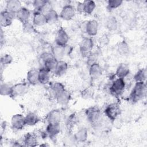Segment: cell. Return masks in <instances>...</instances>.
<instances>
[{"instance_id":"cell-26","label":"cell","mask_w":147,"mask_h":147,"mask_svg":"<svg viewBox=\"0 0 147 147\" xmlns=\"http://www.w3.org/2000/svg\"><path fill=\"white\" fill-rule=\"evenodd\" d=\"M50 72L44 68H40L38 73V82L41 84H47L50 80Z\"/></svg>"},{"instance_id":"cell-9","label":"cell","mask_w":147,"mask_h":147,"mask_svg":"<svg viewBox=\"0 0 147 147\" xmlns=\"http://www.w3.org/2000/svg\"><path fill=\"white\" fill-rule=\"evenodd\" d=\"M75 7L71 5L67 4L63 7L60 13L59 17L63 20L69 21L75 16Z\"/></svg>"},{"instance_id":"cell-3","label":"cell","mask_w":147,"mask_h":147,"mask_svg":"<svg viewBox=\"0 0 147 147\" xmlns=\"http://www.w3.org/2000/svg\"><path fill=\"white\" fill-rule=\"evenodd\" d=\"M86 115L87 120L91 124H96L100 119L101 113L98 107L92 106L86 110Z\"/></svg>"},{"instance_id":"cell-15","label":"cell","mask_w":147,"mask_h":147,"mask_svg":"<svg viewBox=\"0 0 147 147\" xmlns=\"http://www.w3.org/2000/svg\"><path fill=\"white\" fill-rule=\"evenodd\" d=\"M52 54L53 56L58 61L61 60L65 54H67L66 45L60 46L55 44L52 48Z\"/></svg>"},{"instance_id":"cell-12","label":"cell","mask_w":147,"mask_h":147,"mask_svg":"<svg viewBox=\"0 0 147 147\" xmlns=\"http://www.w3.org/2000/svg\"><path fill=\"white\" fill-rule=\"evenodd\" d=\"M98 27L99 25L98 21L95 20H91L86 22L84 26V31L88 35L94 36L97 34Z\"/></svg>"},{"instance_id":"cell-27","label":"cell","mask_w":147,"mask_h":147,"mask_svg":"<svg viewBox=\"0 0 147 147\" xmlns=\"http://www.w3.org/2000/svg\"><path fill=\"white\" fill-rule=\"evenodd\" d=\"M74 135L77 142H84L87 139L88 131L86 128L81 127Z\"/></svg>"},{"instance_id":"cell-28","label":"cell","mask_w":147,"mask_h":147,"mask_svg":"<svg viewBox=\"0 0 147 147\" xmlns=\"http://www.w3.org/2000/svg\"><path fill=\"white\" fill-rule=\"evenodd\" d=\"M45 17L47 20V23L49 24H53L56 23L59 19V15L57 12L53 9H51L45 14Z\"/></svg>"},{"instance_id":"cell-7","label":"cell","mask_w":147,"mask_h":147,"mask_svg":"<svg viewBox=\"0 0 147 147\" xmlns=\"http://www.w3.org/2000/svg\"><path fill=\"white\" fill-rule=\"evenodd\" d=\"M68 41L69 36L65 30V29L63 28H59L55 35V44L64 47L67 45Z\"/></svg>"},{"instance_id":"cell-5","label":"cell","mask_w":147,"mask_h":147,"mask_svg":"<svg viewBox=\"0 0 147 147\" xmlns=\"http://www.w3.org/2000/svg\"><path fill=\"white\" fill-rule=\"evenodd\" d=\"M93 46L94 42L91 38H83L79 44V50L82 55L87 57L91 53Z\"/></svg>"},{"instance_id":"cell-23","label":"cell","mask_w":147,"mask_h":147,"mask_svg":"<svg viewBox=\"0 0 147 147\" xmlns=\"http://www.w3.org/2000/svg\"><path fill=\"white\" fill-rule=\"evenodd\" d=\"M21 2L18 0H9L6 2V10L16 14L22 7Z\"/></svg>"},{"instance_id":"cell-21","label":"cell","mask_w":147,"mask_h":147,"mask_svg":"<svg viewBox=\"0 0 147 147\" xmlns=\"http://www.w3.org/2000/svg\"><path fill=\"white\" fill-rule=\"evenodd\" d=\"M47 23L45 15L40 12L36 11L33 15V24L37 26H41Z\"/></svg>"},{"instance_id":"cell-30","label":"cell","mask_w":147,"mask_h":147,"mask_svg":"<svg viewBox=\"0 0 147 147\" xmlns=\"http://www.w3.org/2000/svg\"><path fill=\"white\" fill-rule=\"evenodd\" d=\"M83 12L87 14H91L96 7V3L92 0H86L83 2Z\"/></svg>"},{"instance_id":"cell-43","label":"cell","mask_w":147,"mask_h":147,"mask_svg":"<svg viewBox=\"0 0 147 147\" xmlns=\"http://www.w3.org/2000/svg\"><path fill=\"white\" fill-rule=\"evenodd\" d=\"M76 10L79 13H82L83 12V3L82 2H78L76 7Z\"/></svg>"},{"instance_id":"cell-25","label":"cell","mask_w":147,"mask_h":147,"mask_svg":"<svg viewBox=\"0 0 147 147\" xmlns=\"http://www.w3.org/2000/svg\"><path fill=\"white\" fill-rule=\"evenodd\" d=\"M50 91L55 98L58 95L65 90L64 86L60 82H53L50 84Z\"/></svg>"},{"instance_id":"cell-10","label":"cell","mask_w":147,"mask_h":147,"mask_svg":"<svg viewBox=\"0 0 147 147\" xmlns=\"http://www.w3.org/2000/svg\"><path fill=\"white\" fill-rule=\"evenodd\" d=\"M11 125L14 129L20 130L26 126L25 116L21 114H16L11 118Z\"/></svg>"},{"instance_id":"cell-14","label":"cell","mask_w":147,"mask_h":147,"mask_svg":"<svg viewBox=\"0 0 147 147\" xmlns=\"http://www.w3.org/2000/svg\"><path fill=\"white\" fill-rule=\"evenodd\" d=\"M61 119V112L57 109L51 111L46 117L47 123H59Z\"/></svg>"},{"instance_id":"cell-36","label":"cell","mask_w":147,"mask_h":147,"mask_svg":"<svg viewBox=\"0 0 147 147\" xmlns=\"http://www.w3.org/2000/svg\"><path fill=\"white\" fill-rule=\"evenodd\" d=\"M77 121H78V119H77L76 115L74 113L70 114V115L67 119V121H66V126L67 129L68 130H70L73 127H74Z\"/></svg>"},{"instance_id":"cell-41","label":"cell","mask_w":147,"mask_h":147,"mask_svg":"<svg viewBox=\"0 0 147 147\" xmlns=\"http://www.w3.org/2000/svg\"><path fill=\"white\" fill-rule=\"evenodd\" d=\"M33 24H30L29 21L22 24L23 29L26 32V33H30L33 32L34 30V27H33Z\"/></svg>"},{"instance_id":"cell-24","label":"cell","mask_w":147,"mask_h":147,"mask_svg":"<svg viewBox=\"0 0 147 147\" xmlns=\"http://www.w3.org/2000/svg\"><path fill=\"white\" fill-rule=\"evenodd\" d=\"M68 68V65L66 61L63 60H59L56 68L53 73L57 76H61L67 72Z\"/></svg>"},{"instance_id":"cell-34","label":"cell","mask_w":147,"mask_h":147,"mask_svg":"<svg viewBox=\"0 0 147 147\" xmlns=\"http://www.w3.org/2000/svg\"><path fill=\"white\" fill-rule=\"evenodd\" d=\"M13 85L8 83H1L0 93L2 96H10Z\"/></svg>"},{"instance_id":"cell-37","label":"cell","mask_w":147,"mask_h":147,"mask_svg":"<svg viewBox=\"0 0 147 147\" xmlns=\"http://www.w3.org/2000/svg\"><path fill=\"white\" fill-rule=\"evenodd\" d=\"M122 2L123 1L122 0H109L107 2V8L110 11L114 10L119 7Z\"/></svg>"},{"instance_id":"cell-16","label":"cell","mask_w":147,"mask_h":147,"mask_svg":"<svg viewBox=\"0 0 147 147\" xmlns=\"http://www.w3.org/2000/svg\"><path fill=\"white\" fill-rule=\"evenodd\" d=\"M58 60L53 55L47 58L42 63L41 68H44L50 72H53L56 68Z\"/></svg>"},{"instance_id":"cell-20","label":"cell","mask_w":147,"mask_h":147,"mask_svg":"<svg viewBox=\"0 0 147 147\" xmlns=\"http://www.w3.org/2000/svg\"><path fill=\"white\" fill-rule=\"evenodd\" d=\"M71 95L69 91L65 90L61 93L58 95L55 98V99L59 105L61 106H67L71 100Z\"/></svg>"},{"instance_id":"cell-6","label":"cell","mask_w":147,"mask_h":147,"mask_svg":"<svg viewBox=\"0 0 147 147\" xmlns=\"http://www.w3.org/2000/svg\"><path fill=\"white\" fill-rule=\"evenodd\" d=\"M121 113V109L118 104L113 103L107 106L105 109L106 117L111 121H114Z\"/></svg>"},{"instance_id":"cell-33","label":"cell","mask_w":147,"mask_h":147,"mask_svg":"<svg viewBox=\"0 0 147 147\" xmlns=\"http://www.w3.org/2000/svg\"><path fill=\"white\" fill-rule=\"evenodd\" d=\"M117 51L122 56H126L129 53V46L126 41L123 40L118 44L117 46Z\"/></svg>"},{"instance_id":"cell-22","label":"cell","mask_w":147,"mask_h":147,"mask_svg":"<svg viewBox=\"0 0 147 147\" xmlns=\"http://www.w3.org/2000/svg\"><path fill=\"white\" fill-rule=\"evenodd\" d=\"M89 74L91 78L96 79L102 74V69L101 66L98 63H95L89 66Z\"/></svg>"},{"instance_id":"cell-11","label":"cell","mask_w":147,"mask_h":147,"mask_svg":"<svg viewBox=\"0 0 147 147\" xmlns=\"http://www.w3.org/2000/svg\"><path fill=\"white\" fill-rule=\"evenodd\" d=\"M47 136L52 140L55 139L60 132V125L59 123H48L45 130Z\"/></svg>"},{"instance_id":"cell-32","label":"cell","mask_w":147,"mask_h":147,"mask_svg":"<svg viewBox=\"0 0 147 147\" xmlns=\"http://www.w3.org/2000/svg\"><path fill=\"white\" fill-rule=\"evenodd\" d=\"M147 72L146 68L140 69L134 75L133 79L136 82H145L146 79Z\"/></svg>"},{"instance_id":"cell-19","label":"cell","mask_w":147,"mask_h":147,"mask_svg":"<svg viewBox=\"0 0 147 147\" xmlns=\"http://www.w3.org/2000/svg\"><path fill=\"white\" fill-rule=\"evenodd\" d=\"M130 73L129 65L125 63H121L117 67L115 71V75L117 78L125 79Z\"/></svg>"},{"instance_id":"cell-29","label":"cell","mask_w":147,"mask_h":147,"mask_svg":"<svg viewBox=\"0 0 147 147\" xmlns=\"http://www.w3.org/2000/svg\"><path fill=\"white\" fill-rule=\"evenodd\" d=\"M26 125L28 126H34L36 125L40 121V118L38 115L32 112L28 113L25 116Z\"/></svg>"},{"instance_id":"cell-1","label":"cell","mask_w":147,"mask_h":147,"mask_svg":"<svg viewBox=\"0 0 147 147\" xmlns=\"http://www.w3.org/2000/svg\"><path fill=\"white\" fill-rule=\"evenodd\" d=\"M146 83L145 82H136L129 95V98L132 102L136 103L142 99L146 96Z\"/></svg>"},{"instance_id":"cell-38","label":"cell","mask_w":147,"mask_h":147,"mask_svg":"<svg viewBox=\"0 0 147 147\" xmlns=\"http://www.w3.org/2000/svg\"><path fill=\"white\" fill-rule=\"evenodd\" d=\"M13 60V58L10 54H5L1 57V64L3 65L10 64Z\"/></svg>"},{"instance_id":"cell-31","label":"cell","mask_w":147,"mask_h":147,"mask_svg":"<svg viewBox=\"0 0 147 147\" xmlns=\"http://www.w3.org/2000/svg\"><path fill=\"white\" fill-rule=\"evenodd\" d=\"M106 27L109 30H115L118 28V22L116 18L112 16H109L106 21Z\"/></svg>"},{"instance_id":"cell-42","label":"cell","mask_w":147,"mask_h":147,"mask_svg":"<svg viewBox=\"0 0 147 147\" xmlns=\"http://www.w3.org/2000/svg\"><path fill=\"white\" fill-rule=\"evenodd\" d=\"M93 91L91 89L88 88L82 91V96L84 99H88L92 96Z\"/></svg>"},{"instance_id":"cell-17","label":"cell","mask_w":147,"mask_h":147,"mask_svg":"<svg viewBox=\"0 0 147 147\" xmlns=\"http://www.w3.org/2000/svg\"><path fill=\"white\" fill-rule=\"evenodd\" d=\"M38 73L39 69L37 68H31L28 71L26 74V79L29 84L36 85L38 83Z\"/></svg>"},{"instance_id":"cell-13","label":"cell","mask_w":147,"mask_h":147,"mask_svg":"<svg viewBox=\"0 0 147 147\" xmlns=\"http://www.w3.org/2000/svg\"><path fill=\"white\" fill-rule=\"evenodd\" d=\"M30 17V11L29 10L25 7H22L16 13V18L20 21L22 24L29 21Z\"/></svg>"},{"instance_id":"cell-40","label":"cell","mask_w":147,"mask_h":147,"mask_svg":"<svg viewBox=\"0 0 147 147\" xmlns=\"http://www.w3.org/2000/svg\"><path fill=\"white\" fill-rule=\"evenodd\" d=\"M87 64L89 66H90L91 64L96 63V60H97V56L95 53H91L87 57Z\"/></svg>"},{"instance_id":"cell-4","label":"cell","mask_w":147,"mask_h":147,"mask_svg":"<svg viewBox=\"0 0 147 147\" xmlns=\"http://www.w3.org/2000/svg\"><path fill=\"white\" fill-rule=\"evenodd\" d=\"M29 84L26 83H18L13 85L11 97L17 98L25 95L28 91Z\"/></svg>"},{"instance_id":"cell-2","label":"cell","mask_w":147,"mask_h":147,"mask_svg":"<svg viewBox=\"0 0 147 147\" xmlns=\"http://www.w3.org/2000/svg\"><path fill=\"white\" fill-rule=\"evenodd\" d=\"M126 87L125 79L117 78L113 81L110 87V93L115 96H120L124 91Z\"/></svg>"},{"instance_id":"cell-35","label":"cell","mask_w":147,"mask_h":147,"mask_svg":"<svg viewBox=\"0 0 147 147\" xmlns=\"http://www.w3.org/2000/svg\"><path fill=\"white\" fill-rule=\"evenodd\" d=\"M48 2L45 0H35L33 2V6L36 11L41 12Z\"/></svg>"},{"instance_id":"cell-39","label":"cell","mask_w":147,"mask_h":147,"mask_svg":"<svg viewBox=\"0 0 147 147\" xmlns=\"http://www.w3.org/2000/svg\"><path fill=\"white\" fill-rule=\"evenodd\" d=\"M76 142H77L74 137V134H68L65 137H64V143L68 144V145H74Z\"/></svg>"},{"instance_id":"cell-18","label":"cell","mask_w":147,"mask_h":147,"mask_svg":"<svg viewBox=\"0 0 147 147\" xmlns=\"http://www.w3.org/2000/svg\"><path fill=\"white\" fill-rule=\"evenodd\" d=\"M23 142L25 146H36L38 143L37 136L33 133H28L24 136Z\"/></svg>"},{"instance_id":"cell-8","label":"cell","mask_w":147,"mask_h":147,"mask_svg":"<svg viewBox=\"0 0 147 147\" xmlns=\"http://www.w3.org/2000/svg\"><path fill=\"white\" fill-rule=\"evenodd\" d=\"M16 14L6 10H3L0 13V24L2 27H7L11 25Z\"/></svg>"}]
</instances>
